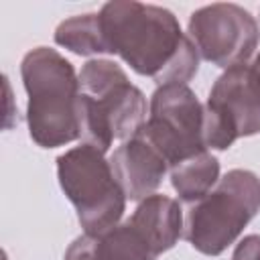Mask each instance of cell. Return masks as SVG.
<instances>
[{
    "instance_id": "1",
    "label": "cell",
    "mask_w": 260,
    "mask_h": 260,
    "mask_svg": "<svg viewBox=\"0 0 260 260\" xmlns=\"http://www.w3.org/2000/svg\"><path fill=\"white\" fill-rule=\"evenodd\" d=\"M100 22L108 53L122 57L138 75L152 77L158 85H187L199 69L193 41L181 30L177 16L162 6L134 0L106 2Z\"/></svg>"
},
{
    "instance_id": "2",
    "label": "cell",
    "mask_w": 260,
    "mask_h": 260,
    "mask_svg": "<svg viewBox=\"0 0 260 260\" xmlns=\"http://www.w3.org/2000/svg\"><path fill=\"white\" fill-rule=\"evenodd\" d=\"M79 138L106 152L114 140H128L146 122V98L126 71L108 59H91L79 71Z\"/></svg>"
},
{
    "instance_id": "3",
    "label": "cell",
    "mask_w": 260,
    "mask_h": 260,
    "mask_svg": "<svg viewBox=\"0 0 260 260\" xmlns=\"http://www.w3.org/2000/svg\"><path fill=\"white\" fill-rule=\"evenodd\" d=\"M20 75L28 95L26 122L30 138L43 148H57L77 140L79 77L73 65L55 49L37 47L24 55Z\"/></svg>"
},
{
    "instance_id": "4",
    "label": "cell",
    "mask_w": 260,
    "mask_h": 260,
    "mask_svg": "<svg viewBox=\"0 0 260 260\" xmlns=\"http://www.w3.org/2000/svg\"><path fill=\"white\" fill-rule=\"evenodd\" d=\"M260 211V179L246 169L228 171L217 185L191 205L185 240L201 254L219 256Z\"/></svg>"
},
{
    "instance_id": "5",
    "label": "cell",
    "mask_w": 260,
    "mask_h": 260,
    "mask_svg": "<svg viewBox=\"0 0 260 260\" xmlns=\"http://www.w3.org/2000/svg\"><path fill=\"white\" fill-rule=\"evenodd\" d=\"M57 177L85 232H104L120 221L126 195L100 148L83 142L69 148L57 158Z\"/></svg>"
},
{
    "instance_id": "6",
    "label": "cell",
    "mask_w": 260,
    "mask_h": 260,
    "mask_svg": "<svg viewBox=\"0 0 260 260\" xmlns=\"http://www.w3.org/2000/svg\"><path fill=\"white\" fill-rule=\"evenodd\" d=\"M260 132V55L252 63L225 69L203 106V140L207 148L225 150L242 136Z\"/></svg>"
},
{
    "instance_id": "7",
    "label": "cell",
    "mask_w": 260,
    "mask_h": 260,
    "mask_svg": "<svg viewBox=\"0 0 260 260\" xmlns=\"http://www.w3.org/2000/svg\"><path fill=\"white\" fill-rule=\"evenodd\" d=\"M138 134L160 152L171 169L207 150L203 140V106L183 83H167L154 89L150 116Z\"/></svg>"
},
{
    "instance_id": "8",
    "label": "cell",
    "mask_w": 260,
    "mask_h": 260,
    "mask_svg": "<svg viewBox=\"0 0 260 260\" xmlns=\"http://www.w3.org/2000/svg\"><path fill=\"white\" fill-rule=\"evenodd\" d=\"M189 39L205 61L230 69L248 63L254 55L260 41V26L242 6L215 2L191 14Z\"/></svg>"
},
{
    "instance_id": "9",
    "label": "cell",
    "mask_w": 260,
    "mask_h": 260,
    "mask_svg": "<svg viewBox=\"0 0 260 260\" xmlns=\"http://www.w3.org/2000/svg\"><path fill=\"white\" fill-rule=\"evenodd\" d=\"M160 254L150 236L128 217L104 232H85L75 238L63 260H156Z\"/></svg>"
},
{
    "instance_id": "10",
    "label": "cell",
    "mask_w": 260,
    "mask_h": 260,
    "mask_svg": "<svg viewBox=\"0 0 260 260\" xmlns=\"http://www.w3.org/2000/svg\"><path fill=\"white\" fill-rule=\"evenodd\" d=\"M110 167L126 199L140 201L154 195L169 169L160 152L140 134L124 140L110 156Z\"/></svg>"
},
{
    "instance_id": "11",
    "label": "cell",
    "mask_w": 260,
    "mask_h": 260,
    "mask_svg": "<svg viewBox=\"0 0 260 260\" xmlns=\"http://www.w3.org/2000/svg\"><path fill=\"white\" fill-rule=\"evenodd\" d=\"M156 244L160 252L171 250L183 234V211L179 201L167 195H148L130 215Z\"/></svg>"
},
{
    "instance_id": "12",
    "label": "cell",
    "mask_w": 260,
    "mask_h": 260,
    "mask_svg": "<svg viewBox=\"0 0 260 260\" xmlns=\"http://www.w3.org/2000/svg\"><path fill=\"white\" fill-rule=\"evenodd\" d=\"M219 181V160L207 150L179 162L171 169V183L179 197L187 203H195L205 197Z\"/></svg>"
},
{
    "instance_id": "13",
    "label": "cell",
    "mask_w": 260,
    "mask_h": 260,
    "mask_svg": "<svg viewBox=\"0 0 260 260\" xmlns=\"http://www.w3.org/2000/svg\"><path fill=\"white\" fill-rule=\"evenodd\" d=\"M55 43L81 57L108 53L100 12L77 14L63 20L55 30Z\"/></svg>"
},
{
    "instance_id": "14",
    "label": "cell",
    "mask_w": 260,
    "mask_h": 260,
    "mask_svg": "<svg viewBox=\"0 0 260 260\" xmlns=\"http://www.w3.org/2000/svg\"><path fill=\"white\" fill-rule=\"evenodd\" d=\"M232 260H260V236L250 234L240 240Z\"/></svg>"
}]
</instances>
